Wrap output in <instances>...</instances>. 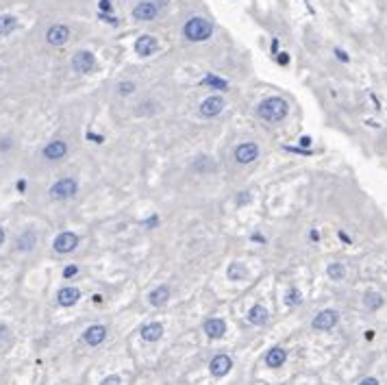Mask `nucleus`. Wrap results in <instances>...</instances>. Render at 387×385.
<instances>
[{"instance_id": "6ab92c4d", "label": "nucleus", "mask_w": 387, "mask_h": 385, "mask_svg": "<svg viewBox=\"0 0 387 385\" xmlns=\"http://www.w3.org/2000/svg\"><path fill=\"white\" fill-rule=\"evenodd\" d=\"M248 322L254 324V326H261V324L268 322V311L264 309V305L250 307V311H248Z\"/></svg>"}, {"instance_id": "9b49d317", "label": "nucleus", "mask_w": 387, "mask_h": 385, "mask_svg": "<svg viewBox=\"0 0 387 385\" xmlns=\"http://www.w3.org/2000/svg\"><path fill=\"white\" fill-rule=\"evenodd\" d=\"M157 50H159V42H157V37H153V35H142L135 42V52L140 57H150V55H155Z\"/></svg>"}, {"instance_id": "4468645a", "label": "nucleus", "mask_w": 387, "mask_h": 385, "mask_svg": "<svg viewBox=\"0 0 387 385\" xmlns=\"http://www.w3.org/2000/svg\"><path fill=\"white\" fill-rule=\"evenodd\" d=\"M104 337H107V326H102V324L89 326V329L85 331V335H83V339H85V342H87L89 346L102 344V342H104Z\"/></svg>"}, {"instance_id": "f8f14e48", "label": "nucleus", "mask_w": 387, "mask_h": 385, "mask_svg": "<svg viewBox=\"0 0 387 385\" xmlns=\"http://www.w3.org/2000/svg\"><path fill=\"white\" fill-rule=\"evenodd\" d=\"M231 368H233V361L228 355H215L211 359V363H209V370H211L213 376H224L231 372Z\"/></svg>"}, {"instance_id": "2f4dec72", "label": "nucleus", "mask_w": 387, "mask_h": 385, "mask_svg": "<svg viewBox=\"0 0 387 385\" xmlns=\"http://www.w3.org/2000/svg\"><path fill=\"white\" fill-rule=\"evenodd\" d=\"M359 385H378V381H376L374 376H368V378H363V381L359 383Z\"/></svg>"}, {"instance_id": "39448f33", "label": "nucleus", "mask_w": 387, "mask_h": 385, "mask_svg": "<svg viewBox=\"0 0 387 385\" xmlns=\"http://www.w3.org/2000/svg\"><path fill=\"white\" fill-rule=\"evenodd\" d=\"M52 246H55V250L61 252V254L72 252L78 246V235L72 233V231H63V233H59L55 237V244H52Z\"/></svg>"}, {"instance_id": "dca6fc26", "label": "nucleus", "mask_w": 387, "mask_h": 385, "mask_svg": "<svg viewBox=\"0 0 387 385\" xmlns=\"http://www.w3.org/2000/svg\"><path fill=\"white\" fill-rule=\"evenodd\" d=\"M287 361V352L285 348H281V346H274V348L268 350L266 355V365H270V368H281Z\"/></svg>"}, {"instance_id": "b1692460", "label": "nucleus", "mask_w": 387, "mask_h": 385, "mask_svg": "<svg viewBox=\"0 0 387 385\" xmlns=\"http://www.w3.org/2000/svg\"><path fill=\"white\" fill-rule=\"evenodd\" d=\"M363 305L368 307V309L376 311L378 307L383 305V296H381V294H378V292H368V294H365V296H363Z\"/></svg>"}, {"instance_id": "a878e982", "label": "nucleus", "mask_w": 387, "mask_h": 385, "mask_svg": "<svg viewBox=\"0 0 387 385\" xmlns=\"http://www.w3.org/2000/svg\"><path fill=\"white\" fill-rule=\"evenodd\" d=\"M326 274H329V279H333V281H342L346 270H344L342 264H331L329 268H326Z\"/></svg>"}, {"instance_id": "e433bc0d", "label": "nucleus", "mask_w": 387, "mask_h": 385, "mask_svg": "<svg viewBox=\"0 0 387 385\" xmlns=\"http://www.w3.org/2000/svg\"><path fill=\"white\" fill-rule=\"evenodd\" d=\"M248 200H250V196L248 194H239V202H248Z\"/></svg>"}, {"instance_id": "473e14b6", "label": "nucleus", "mask_w": 387, "mask_h": 385, "mask_svg": "<svg viewBox=\"0 0 387 385\" xmlns=\"http://www.w3.org/2000/svg\"><path fill=\"white\" fill-rule=\"evenodd\" d=\"M100 9L102 11H111L113 7H111V0H100Z\"/></svg>"}, {"instance_id": "423d86ee", "label": "nucleus", "mask_w": 387, "mask_h": 385, "mask_svg": "<svg viewBox=\"0 0 387 385\" xmlns=\"http://www.w3.org/2000/svg\"><path fill=\"white\" fill-rule=\"evenodd\" d=\"M94 65H96V57H94V52H89V50H78L74 57H72V68H74L76 72H91L94 70Z\"/></svg>"}, {"instance_id": "20e7f679", "label": "nucleus", "mask_w": 387, "mask_h": 385, "mask_svg": "<svg viewBox=\"0 0 387 385\" xmlns=\"http://www.w3.org/2000/svg\"><path fill=\"white\" fill-rule=\"evenodd\" d=\"M337 320H339V313L335 309H324L313 318V329L316 331H331L333 326L337 324Z\"/></svg>"}, {"instance_id": "1a4fd4ad", "label": "nucleus", "mask_w": 387, "mask_h": 385, "mask_svg": "<svg viewBox=\"0 0 387 385\" xmlns=\"http://www.w3.org/2000/svg\"><path fill=\"white\" fill-rule=\"evenodd\" d=\"M257 157H259V146L254 142L239 144L235 148V159H237V163H252Z\"/></svg>"}, {"instance_id": "0eeeda50", "label": "nucleus", "mask_w": 387, "mask_h": 385, "mask_svg": "<svg viewBox=\"0 0 387 385\" xmlns=\"http://www.w3.org/2000/svg\"><path fill=\"white\" fill-rule=\"evenodd\" d=\"M159 16V9L153 0H142L140 5H135L133 9V18L135 20H144V22H153V20Z\"/></svg>"}, {"instance_id": "a211bd4d", "label": "nucleus", "mask_w": 387, "mask_h": 385, "mask_svg": "<svg viewBox=\"0 0 387 385\" xmlns=\"http://www.w3.org/2000/svg\"><path fill=\"white\" fill-rule=\"evenodd\" d=\"M161 335H163V326L159 322H150L146 326H142V337L146 342H157V339H161Z\"/></svg>"}, {"instance_id": "ddd939ff", "label": "nucleus", "mask_w": 387, "mask_h": 385, "mask_svg": "<svg viewBox=\"0 0 387 385\" xmlns=\"http://www.w3.org/2000/svg\"><path fill=\"white\" fill-rule=\"evenodd\" d=\"M46 39H48V44H52V46H63L70 39V29L63 24H55L48 29V33H46Z\"/></svg>"}, {"instance_id": "c756f323", "label": "nucleus", "mask_w": 387, "mask_h": 385, "mask_svg": "<svg viewBox=\"0 0 387 385\" xmlns=\"http://www.w3.org/2000/svg\"><path fill=\"white\" fill-rule=\"evenodd\" d=\"M194 168H196V170H205V168H213V163H207L205 157H200V161L194 163Z\"/></svg>"}, {"instance_id": "4be33fe9", "label": "nucleus", "mask_w": 387, "mask_h": 385, "mask_svg": "<svg viewBox=\"0 0 387 385\" xmlns=\"http://www.w3.org/2000/svg\"><path fill=\"white\" fill-rule=\"evenodd\" d=\"M226 274H228V279H231V281H241V279H246L248 270H246L244 264H239V261H233V264L228 266Z\"/></svg>"}, {"instance_id": "58836bf2", "label": "nucleus", "mask_w": 387, "mask_h": 385, "mask_svg": "<svg viewBox=\"0 0 387 385\" xmlns=\"http://www.w3.org/2000/svg\"><path fill=\"white\" fill-rule=\"evenodd\" d=\"M3 241H5V231L0 228V244H3Z\"/></svg>"}, {"instance_id": "412c9836", "label": "nucleus", "mask_w": 387, "mask_h": 385, "mask_svg": "<svg viewBox=\"0 0 387 385\" xmlns=\"http://www.w3.org/2000/svg\"><path fill=\"white\" fill-rule=\"evenodd\" d=\"M37 244V235L35 231H24L18 237V250H31L33 246Z\"/></svg>"}, {"instance_id": "9d476101", "label": "nucleus", "mask_w": 387, "mask_h": 385, "mask_svg": "<svg viewBox=\"0 0 387 385\" xmlns=\"http://www.w3.org/2000/svg\"><path fill=\"white\" fill-rule=\"evenodd\" d=\"M222 109H224V98L222 96H209L207 100H202V104H200V115L215 117L218 113H222Z\"/></svg>"}, {"instance_id": "7ed1b4c3", "label": "nucleus", "mask_w": 387, "mask_h": 385, "mask_svg": "<svg viewBox=\"0 0 387 385\" xmlns=\"http://www.w3.org/2000/svg\"><path fill=\"white\" fill-rule=\"evenodd\" d=\"M76 192H78V183L74 179H70V176H65V179H59L55 185L50 187V198L52 200H68Z\"/></svg>"}, {"instance_id": "f3484780", "label": "nucleus", "mask_w": 387, "mask_h": 385, "mask_svg": "<svg viewBox=\"0 0 387 385\" xmlns=\"http://www.w3.org/2000/svg\"><path fill=\"white\" fill-rule=\"evenodd\" d=\"M78 298H81V292L76 290V287H63L61 292H59V305L61 307H72V305H76L78 303Z\"/></svg>"}, {"instance_id": "4c0bfd02", "label": "nucleus", "mask_w": 387, "mask_h": 385, "mask_svg": "<svg viewBox=\"0 0 387 385\" xmlns=\"http://www.w3.org/2000/svg\"><path fill=\"white\" fill-rule=\"evenodd\" d=\"M300 144H303V146H309V144H311V137H303V140H300Z\"/></svg>"}, {"instance_id": "72a5a7b5", "label": "nucleus", "mask_w": 387, "mask_h": 385, "mask_svg": "<svg viewBox=\"0 0 387 385\" xmlns=\"http://www.w3.org/2000/svg\"><path fill=\"white\" fill-rule=\"evenodd\" d=\"M335 55H337V59H342V61H348V55H346L342 48H337V50H335Z\"/></svg>"}, {"instance_id": "393cba45", "label": "nucleus", "mask_w": 387, "mask_h": 385, "mask_svg": "<svg viewBox=\"0 0 387 385\" xmlns=\"http://www.w3.org/2000/svg\"><path fill=\"white\" fill-rule=\"evenodd\" d=\"M202 85H211L213 89H222V91H226V89H228V83L224 81V78L215 76V74H209V76H205V81H202Z\"/></svg>"}, {"instance_id": "aec40b11", "label": "nucleus", "mask_w": 387, "mask_h": 385, "mask_svg": "<svg viewBox=\"0 0 387 385\" xmlns=\"http://www.w3.org/2000/svg\"><path fill=\"white\" fill-rule=\"evenodd\" d=\"M168 298H170V287L166 285H161V287H157V290L150 292V305H155V307H161V305H166L168 303Z\"/></svg>"}, {"instance_id": "6e6552de", "label": "nucleus", "mask_w": 387, "mask_h": 385, "mask_svg": "<svg viewBox=\"0 0 387 385\" xmlns=\"http://www.w3.org/2000/svg\"><path fill=\"white\" fill-rule=\"evenodd\" d=\"M42 155L48 161H59V159H63V157L68 155V144H65L63 140H52L50 144H46L44 146Z\"/></svg>"}, {"instance_id": "f257e3e1", "label": "nucleus", "mask_w": 387, "mask_h": 385, "mask_svg": "<svg viewBox=\"0 0 387 385\" xmlns=\"http://www.w3.org/2000/svg\"><path fill=\"white\" fill-rule=\"evenodd\" d=\"M287 111H290V104L283 98L272 96V98H266L257 107V115L264 117L266 122H281V120H285Z\"/></svg>"}, {"instance_id": "bb28decb", "label": "nucleus", "mask_w": 387, "mask_h": 385, "mask_svg": "<svg viewBox=\"0 0 387 385\" xmlns=\"http://www.w3.org/2000/svg\"><path fill=\"white\" fill-rule=\"evenodd\" d=\"M300 300H303V298H300V292H298V290H290V292H287V296H285V303L290 305V307H296V305H300Z\"/></svg>"}, {"instance_id": "5701e85b", "label": "nucleus", "mask_w": 387, "mask_h": 385, "mask_svg": "<svg viewBox=\"0 0 387 385\" xmlns=\"http://www.w3.org/2000/svg\"><path fill=\"white\" fill-rule=\"evenodd\" d=\"M18 29V18L16 16H0V35H9L11 31Z\"/></svg>"}, {"instance_id": "2eb2a0df", "label": "nucleus", "mask_w": 387, "mask_h": 385, "mask_svg": "<svg viewBox=\"0 0 387 385\" xmlns=\"http://www.w3.org/2000/svg\"><path fill=\"white\" fill-rule=\"evenodd\" d=\"M224 331H226V324H224V320H220V318H209L205 322V333L211 339H220L224 335Z\"/></svg>"}, {"instance_id": "f03ea898", "label": "nucleus", "mask_w": 387, "mask_h": 385, "mask_svg": "<svg viewBox=\"0 0 387 385\" xmlns=\"http://www.w3.org/2000/svg\"><path fill=\"white\" fill-rule=\"evenodd\" d=\"M183 35H185L189 42H205L213 35V26L209 20L205 18H189L185 26H183Z\"/></svg>"}, {"instance_id": "c9c22d12", "label": "nucleus", "mask_w": 387, "mask_h": 385, "mask_svg": "<svg viewBox=\"0 0 387 385\" xmlns=\"http://www.w3.org/2000/svg\"><path fill=\"white\" fill-rule=\"evenodd\" d=\"M287 61H290V57H287V55H281V57H279V63H283V65H285Z\"/></svg>"}, {"instance_id": "7c9ffc66", "label": "nucleus", "mask_w": 387, "mask_h": 385, "mask_svg": "<svg viewBox=\"0 0 387 385\" xmlns=\"http://www.w3.org/2000/svg\"><path fill=\"white\" fill-rule=\"evenodd\" d=\"M76 272H78V268H76V266H68V268L63 270V277H65V279H70V277H74Z\"/></svg>"}, {"instance_id": "c85d7f7f", "label": "nucleus", "mask_w": 387, "mask_h": 385, "mask_svg": "<svg viewBox=\"0 0 387 385\" xmlns=\"http://www.w3.org/2000/svg\"><path fill=\"white\" fill-rule=\"evenodd\" d=\"M100 385H120V376H107V378H102V383Z\"/></svg>"}, {"instance_id": "cd10ccee", "label": "nucleus", "mask_w": 387, "mask_h": 385, "mask_svg": "<svg viewBox=\"0 0 387 385\" xmlns=\"http://www.w3.org/2000/svg\"><path fill=\"white\" fill-rule=\"evenodd\" d=\"M117 91H120L122 96H128V94H133V91H135V83H133V81L120 83V89H117Z\"/></svg>"}, {"instance_id": "f704fd0d", "label": "nucleus", "mask_w": 387, "mask_h": 385, "mask_svg": "<svg viewBox=\"0 0 387 385\" xmlns=\"http://www.w3.org/2000/svg\"><path fill=\"white\" fill-rule=\"evenodd\" d=\"M153 3L157 5V9H159V11H161V9H166V7H168V0H153Z\"/></svg>"}]
</instances>
